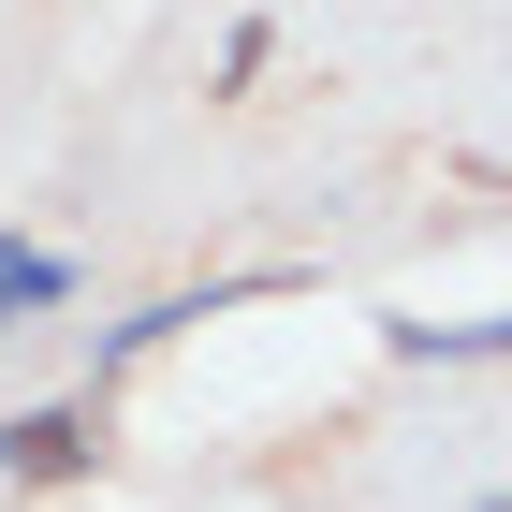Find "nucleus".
<instances>
[{"instance_id":"f257e3e1","label":"nucleus","mask_w":512,"mask_h":512,"mask_svg":"<svg viewBox=\"0 0 512 512\" xmlns=\"http://www.w3.org/2000/svg\"><path fill=\"white\" fill-rule=\"evenodd\" d=\"M88 454H103V410H88V395H59V410H15V425H0V469H15V483H74Z\"/></svg>"},{"instance_id":"f03ea898","label":"nucleus","mask_w":512,"mask_h":512,"mask_svg":"<svg viewBox=\"0 0 512 512\" xmlns=\"http://www.w3.org/2000/svg\"><path fill=\"white\" fill-rule=\"evenodd\" d=\"M44 308H74V264H59V249H30V235H0V337H15V322H44Z\"/></svg>"},{"instance_id":"7ed1b4c3","label":"nucleus","mask_w":512,"mask_h":512,"mask_svg":"<svg viewBox=\"0 0 512 512\" xmlns=\"http://www.w3.org/2000/svg\"><path fill=\"white\" fill-rule=\"evenodd\" d=\"M395 352H410V366H498L512 352V308L498 322H395Z\"/></svg>"}]
</instances>
